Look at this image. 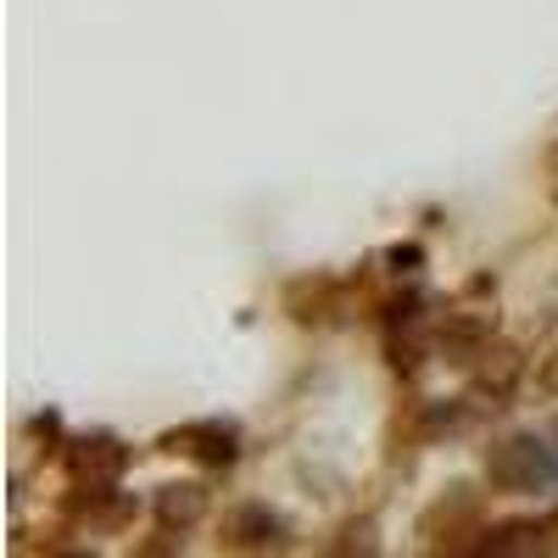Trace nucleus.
<instances>
[{
  "instance_id": "20e7f679",
  "label": "nucleus",
  "mask_w": 558,
  "mask_h": 558,
  "mask_svg": "<svg viewBox=\"0 0 558 558\" xmlns=\"http://www.w3.org/2000/svg\"><path fill=\"white\" fill-rule=\"evenodd\" d=\"M218 547H229V553H286L291 525L268 502H235L218 525Z\"/></svg>"
},
{
  "instance_id": "6e6552de",
  "label": "nucleus",
  "mask_w": 558,
  "mask_h": 558,
  "mask_svg": "<svg viewBox=\"0 0 558 558\" xmlns=\"http://www.w3.org/2000/svg\"><path fill=\"white\" fill-rule=\"evenodd\" d=\"M486 347H492V330H486V318H475V313H452L436 330V352L447 363H458V368H475L486 357Z\"/></svg>"
},
{
  "instance_id": "f03ea898",
  "label": "nucleus",
  "mask_w": 558,
  "mask_h": 558,
  "mask_svg": "<svg viewBox=\"0 0 558 558\" xmlns=\"http://www.w3.org/2000/svg\"><path fill=\"white\" fill-rule=\"evenodd\" d=\"M157 452H173V458H191L202 463V470H235V458H241V425L235 418H184V425L162 430L157 436Z\"/></svg>"
},
{
  "instance_id": "39448f33",
  "label": "nucleus",
  "mask_w": 558,
  "mask_h": 558,
  "mask_svg": "<svg viewBox=\"0 0 558 558\" xmlns=\"http://www.w3.org/2000/svg\"><path fill=\"white\" fill-rule=\"evenodd\" d=\"M62 463H68V475L73 481H123L129 470V447L118 436H73L62 441Z\"/></svg>"
},
{
  "instance_id": "0eeeda50",
  "label": "nucleus",
  "mask_w": 558,
  "mask_h": 558,
  "mask_svg": "<svg viewBox=\"0 0 558 558\" xmlns=\"http://www.w3.org/2000/svg\"><path fill=\"white\" fill-rule=\"evenodd\" d=\"M558 547V514H542V520H502V525H486L481 531V547L475 553H553Z\"/></svg>"
},
{
  "instance_id": "1a4fd4ad",
  "label": "nucleus",
  "mask_w": 558,
  "mask_h": 558,
  "mask_svg": "<svg viewBox=\"0 0 558 558\" xmlns=\"http://www.w3.org/2000/svg\"><path fill=\"white\" fill-rule=\"evenodd\" d=\"M536 386H542V397H558V352H553V357H542V368H536Z\"/></svg>"
},
{
  "instance_id": "f257e3e1",
  "label": "nucleus",
  "mask_w": 558,
  "mask_h": 558,
  "mask_svg": "<svg viewBox=\"0 0 558 558\" xmlns=\"http://www.w3.org/2000/svg\"><path fill=\"white\" fill-rule=\"evenodd\" d=\"M486 486L497 497H547L558 492V441L514 430L486 447Z\"/></svg>"
},
{
  "instance_id": "423d86ee",
  "label": "nucleus",
  "mask_w": 558,
  "mask_h": 558,
  "mask_svg": "<svg viewBox=\"0 0 558 558\" xmlns=\"http://www.w3.org/2000/svg\"><path fill=\"white\" fill-rule=\"evenodd\" d=\"M207 508H213V492H207L202 481H168V486L151 492V520H157V531H168V536L196 531V525L207 520Z\"/></svg>"
},
{
  "instance_id": "9d476101",
  "label": "nucleus",
  "mask_w": 558,
  "mask_h": 558,
  "mask_svg": "<svg viewBox=\"0 0 558 558\" xmlns=\"http://www.w3.org/2000/svg\"><path fill=\"white\" fill-rule=\"evenodd\" d=\"M547 436H553V441H558V413H553V425H547Z\"/></svg>"
},
{
  "instance_id": "7ed1b4c3",
  "label": "nucleus",
  "mask_w": 558,
  "mask_h": 558,
  "mask_svg": "<svg viewBox=\"0 0 558 558\" xmlns=\"http://www.w3.org/2000/svg\"><path fill=\"white\" fill-rule=\"evenodd\" d=\"M481 492L475 486H452L447 497H436L425 508V520H418V536L425 547H447V553H475L481 547Z\"/></svg>"
}]
</instances>
